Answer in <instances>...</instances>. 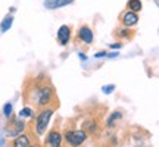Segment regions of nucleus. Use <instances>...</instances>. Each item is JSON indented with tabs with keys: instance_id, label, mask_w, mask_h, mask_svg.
Masks as SVG:
<instances>
[{
	"instance_id": "nucleus-1",
	"label": "nucleus",
	"mask_w": 159,
	"mask_h": 147,
	"mask_svg": "<svg viewBox=\"0 0 159 147\" xmlns=\"http://www.w3.org/2000/svg\"><path fill=\"white\" fill-rule=\"evenodd\" d=\"M31 94V99L35 100V103L39 106H44L47 103H50L53 99V88L52 85L46 81V82H34L31 91H28Z\"/></svg>"
},
{
	"instance_id": "nucleus-2",
	"label": "nucleus",
	"mask_w": 159,
	"mask_h": 147,
	"mask_svg": "<svg viewBox=\"0 0 159 147\" xmlns=\"http://www.w3.org/2000/svg\"><path fill=\"white\" fill-rule=\"evenodd\" d=\"M85 138H87V134L84 131H66V134H65V140L68 141V144L74 147L83 144Z\"/></svg>"
},
{
	"instance_id": "nucleus-3",
	"label": "nucleus",
	"mask_w": 159,
	"mask_h": 147,
	"mask_svg": "<svg viewBox=\"0 0 159 147\" xmlns=\"http://www.w3.org/2000/svg\"><path fill=\"white\" fill-rule=\"evenodd\" d=\"M50 116H52V110H43V112L39 115L37 118V125H35V130H37V134H44L46 128H47V124L50 121Z\"/></svg>"
},
{
	"instance_id": "nucleus-4",
	"label": "nucleus",
	"mask_w": 159,
	"mask_h": 147,
	"mask_svg": "<svg viewBox=\"0 0 159 147\" xmlns=\"http://www.w3.org/2000/svg\"><path fill=\"white\" fill-rule=\"evenodd\" d=\"M139 22V15L136 12H131V11H125L122 15H121V24L124 27H134Z\"/></svg>"
},
{
	"instance_id": "nucleus-5",
	"label": "nucleus",
	"mask_w": 159,
	"mask_h": 147,
	"mask_svg": "<svg viewBox=\"0 0 159 147\" xmlns=\"http://www.w3.org/2000/svg\"><path fill=\"white\" fill-rule=\"evenodd\" d=\"M77 37H78V40H81V41H84L85 44H91V43H93V40H94L93 31H91V29L89 28L87 25H83V27H80Z\"/></svg>"
},
{
	"instance_id": "nucleus-6",
	"label": "nucleus",
	"mask_w": 159,
	"mask_h": 147,
	"mask_svg": "<svg viewBox=\"0 0 159 147\" xmlns=\"http://www.w3.org/2000/svg\"><path fill=\"white\" fill-rule=\"evenodd\" d=\"M69 40H71V27L62 25L61 28L57 29V41L62 46H66Z\"/></svg>"
},
{
	"instance_id": "nucleus-7",
	"label": "nucleus",
	"mask_w": 159,
	"mask_h": 147,
	"mask_svg": "<svg viewBox=\"0 0 159 147\" xmlns=\"http://www.w3.org/2000/svg\"><path fill=\"white\" fill-rule=\"evenodd\" d=\"M75 0H44V7L49 9V11H55V9H59V7H63V6H68L71 3H74Z\"/></svg>"
},
{
	"instance_id": "nucleus-8",
	"label": "nucleus",
	"mask_w": 159,
	"mask_h": 147,
	"mask_svg": "<svg viewBox=\"0 0 159 147\" xmlns=\"http://www.w3.org/2000/svg\"><path fill=\"white\" fill-rule=\"evenodd\" d=\"M9 127H13V128H7V134L9 136H19V132H22V130L25 128V124L21 119H15L12 122V125H9Z\"/></svg>"
},
{
	"instance_id": "nucleus-9",
	"label": "nucleus",
	"mask_w": 159,
	"mask_h": 147,
	"mask_svg": "<svg viewBox=\"0 0 159 147\" xmlns=\"http://www.w3.org/2000/svg\"><path fill=\"white\" fill-rule=\"evenodd\" d=\"M61 141H62V136L57 131H52L50 134H49V137H47V143L52 147H59L61 146Z\"/></svg>"
},
{
	"instance_id": "nucleus-10",
	"label": "nucleus",
	"mask_w": 159,
	"mask_h": 147,
	"mask_svg": "<svg viewBox=\"0 0 159 147\" xmlns=\"http://www.w3.org/2000/svg\"><path fill=\"white\" fill-rule=\"evenodd\" d=\"M115 35H118L119 38H125V40H131L134 37V31L130 29V27H125V28L116 29L115 31Z\"/></svg>"
},
{
	"instance_id": "nucleus-11",
	"label": "nucleus",
	"mask_w": 159,
	"mask_h": 147,
	"mask_svg": "<svg viewBox=\"0 0 159 147\" xmlns=\"http://www.w3.org/2000/svg\"><path fill=\"white\" fill-rule=\"evenodd\" d=\"M143 7V3L140 0H128L127 2V11H131V12H140Z\"/></svg>"
},
{
	"instance_id": "nucleus-12",
	"label": "nucleus",
	"mask_w": 159,
	"mask_h": 147,
	"mask_svg": "<svg viewBox=\"0 0 159 147\" xmlns=\"http://www.w3.org/2000/svg\"><path fill=\"white\" fill-rule=\"evenodd\" d=\"M30 146V140L27 136H18L13 140V147H28Z\"/></svg>"
},
{
	"instance_id": "nucleus-13",
	"label": "nucleus",
	"mask_w": 159,
	"mask_h": 147,
	"mask_svg": "<svg viewBox=\"0 0 159 147\" xmlns=\"http://www.w3.org/2000/svg\"><path fill=\"white\" fill-rule=\"evenodd\" d=\"M12 22H13V16H12V15L5 16V19H3V21H2V24H0V29H2L3 33H6L7 29H11Z\"/></svg>"
},
{
	"instance_id": "nucleus-14",
	"label": "nucleus",
	"mask_w": 159,
	"mask_h": 147,
	"mask_svg": "<svg viewBox=\"0 0 159 147\" xmlns=\"http://www.w3.org/2000/svg\"><path fill=\"white\" fill-rule=\"evenodd\" d=\"M118 119H121V113H119V112H114V113H112V116L108 119V125H109V127H112V125H114V122H115V121H118Z\"/></svg>"
},
{
	"instance_id": "nucleus-15",
	"label": "nucleus",
	"mask_w": 159,
	"mask_h": 147,
	"mask_svg": "<svg viewBox=\"0 0 159 147\" xmlns=\"http://www.w3.org/2000/svg\"><path fill=\"white\" fill-rule=\"evenodd\" d=\"M31 115H33V110H31L30 108H25L19 112V118H28V116H31Z\"/></svg>"
},
{
	"instance_id": "nucleus-16",
	"label": "nucleus",
	"mask_w": 159,
	"mask_h": 147,
	"mask_svg": "<svg viewBox=\"0 0 159 147\" xmlns=\"http://www.w3.org/2000/svg\"><path fill=\"white\" fill-rule=\"evenodd\" d=\"M3 113H5L6 118H11V115H12V105L11 103H6L5 105V108H3Z\"/></svg>"
},
{
	"instance_id": "nucleus-17",
	"label": "nucleus",
	"mask_w": 159,
	"mask_h": 147,
	"mask_svg": "<svg viewBox=\"0 0 159 147\" xmlns=\"http://www.w3.org/2000/svg\"><path fill=\"white\" fill-rule=\"evenodd\" d=\"M112 90H115V85L111 84V85H106V87H103V91L106 93V94H109V93H112Z\"/></svg>"
},
{
	"instance_id": "nucleus-18",
	"label": "nucleus",
	"mask_w": 159,
	"mask_h": 147,
	"mask_svg": "<svg viewBox=\"0 0 159 147\" xmlns=\"http://www.w3.org/2000/svg\"><path fill=\"white\" fill-rule=\"evenodd\" d=\"M105 56H108V53H106V51H99V53L94 55V57H105Z\"/></svg>"
},
{
	"instance_id": "nucleus-19",
	"label": "nucleus",
	"mask_w": 159,
	"mask_h": 147,
	"mask_svg": "<svg viewBox=\"0 0 159 147\" xmlns=\"http://www.w3.org/2000/svg\"><path fill=\"white\" fill-rule=\"evenodd\" d=\"M122 44L121 43H114V44H111V49H121Z\"/></svg>"
},
{
	"instance_id": "nucleus-20",
	"label": "nucleus",
	"mask_w": 159,
	"mask_h": 147,
	"mask_svg": "<svg viewBox=\"0 0 159 147\" xmlns=\"http://www.w3.org/2000/svg\"><path fill=\"white\" fill-rule=\"evenodd\" d=\"M28 147H37V146H28Z\"/></svg>"
}]
</instances>
